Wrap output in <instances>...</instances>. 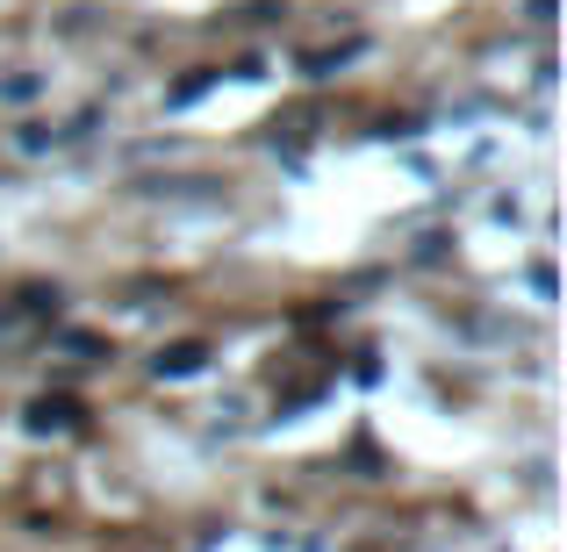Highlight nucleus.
Here are the masks:
<instances>
[]
</instances>
